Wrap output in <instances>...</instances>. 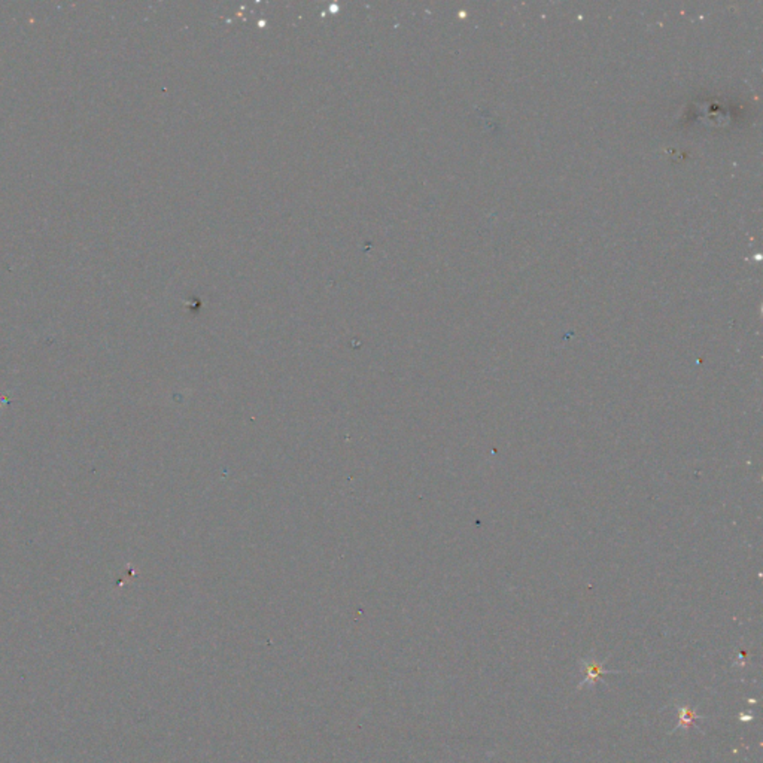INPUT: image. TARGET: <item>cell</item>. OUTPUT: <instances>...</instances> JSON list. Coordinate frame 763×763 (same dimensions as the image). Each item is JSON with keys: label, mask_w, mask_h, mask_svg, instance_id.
<instances>
[{"label": "cell", "mask_w": 763, "mask_h": 763, "mask_svg": "<svg viewBox=\"0 0 763 763\" xmlns=\"http://www.w3.org/2000/svg\"><path fill=\"white\" fill-rule=\"evenodd\" d=\"M603 668H604V667H603V663H598V662H595V660L584 663V665H583L584 680H583V683H581L580 687L588 686V685H595V683H596V680L599 678V675H601V674H604V673H607V671H604Z\"/></svg>", "instance_id": "6da1fadb"}, {"label": "cell", "mask_w": 763, "mask_h": 763, "mask_svg": "<svg viewBox=\"0 0 763 763\" xmlns=\"http://www.w3.org/2000/svg\"><path fill=\"white\" fill-rule=\"evenodd\" d=\"M696 717H697V716H695V714H693L690 710H683V712H681V716H680L681 722L686 723V725L693 723V720H695Z\"/></svg>", "instance_id": "7a4b0ae2"}]
</instances>
